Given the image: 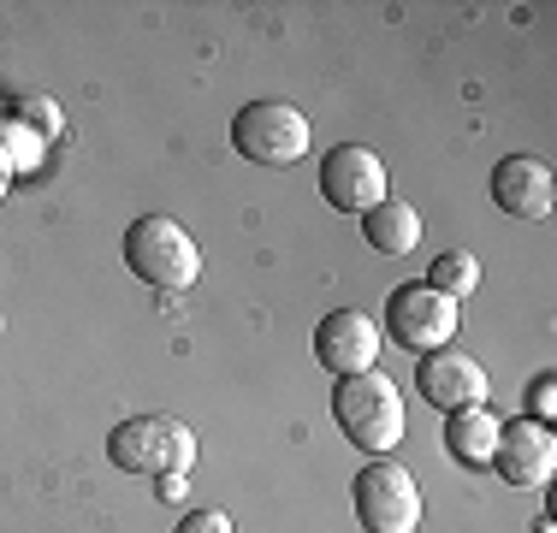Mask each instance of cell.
<instances>
[{
	"label": "cell",
	"mask_w": 557,
	"mask_h": 533,
	"mask_svg": "<svg viewBox=\"0 0 557 533\" xmlns=\"http://www.w3.org/2000/svg\"><path fill=\"white\" fill-rule=\"evenodd\" d=\"M333 421L362 457H392L404 445V397L380 368L333 380Z\"/></svg>",
	"instance_id": "cell-1"
},
{
	"label": "cell",
	"mask_w": 557,
	"mask_h": 533,
	"mask_svg": "<svg viewBox=\"0 0 557 533\" xmlns=\"http://www.w3.org/2000/svg\"><path fill=\"white\" fill-rule=\"evenodd\" d=\"M178 533H237V528H232V516H225V510H190L178 522Z\"/></svg>",
	"instance_id": "cell-18"
},
{
	"label": "cell",
	"mask_w": 557,
	"mask_h": 533,
	"mask_svg": "<svg viewBox=\"0 0 557 533\" xmlns=\"http://www.w3.org/2000/svg\"><path fill=\"white\" fill-rule=\"evenodd\" d=\"M534 533H557V522H552V516H540V522H534Z\"/></svg>",
	"instance_id": "cell-21"
},
{
	"label": "cell",
	"mask_w": 557,
	"mask_h": 533,
	"mask_svg": "<svg viewBox=\"0 0 557 533\" xmlns=\"http://www.w3.org/2000/svg\"><path fill=\"white\" fill-rule=\"evenodd\" d=\"M416 392L428 397L433 409H445V416H457V409H486V368L474 362L469 350H457V344H445V350H428L416 356Z\"/></svg>",
	"instance_id": "cell-9"
},
{
	"label": "cell",
	"mask_w": 557,
	"mask_h": 533,
	"mask_svg": "<svg viewBox=\"0 0 557 533\" xmlns=\"http://www.w3.org/2000/svg\"><path fill=\"white\" fill-rule=\"evenodd\" d=\"M108 462L119 474H190L196 433L172 416H131L108 433Z\"/></svg>",
	"instance_id": "cell-3"
},
{
	"label": "cell",
	"mask_w": 557,
	"mask_h": 533,
	"mask_svg": "<svg viewBox=\"0 0 557 533\" xmlns=\"http://www.w3.org/2000/svg\"><path fill=\"white\" fill-rule=\"evenodd\" d=\"M493 469L504 486H522V492H546L557 474V433L546 421H504L498 426V450H493Z\"/></svg>",
	"instance_id": "cell-8"
},
{
	"label": "cell",
	"mask_w": 557,
	"mask_h": 533,
	"mask_svg": "<svg viewBox=\"0 0 557 533\" xmlns=\"http://www.w3.org/2000/svg\"><path fill=\"white\" fill-rule=\"evenodd\" d=\"M321 196L338 213H368L386 202V160L368 142H338L321 154Z\"/></svg>",
	"instance_id": "cell-7"
},
{
	"label": "cell",
	"mask_w": 557,
	"mask_h": 533,
	"mask_svg": "<svg viewBox=\"0 0 557 533\" xmlns=\"http://www.w3.org/2000/svg\"><path fill=\"white\" fill-rule=\"evenodd\" d=\"M12 119H18V125H30L42 142L60 137V101L54 96H24L18 107H12Z\"/></svg>",
	"instance_id": "cell-16"
},
{
	"label": "cell",
	"mask_w": 557,
	"mask_h": 533,
	"mask_svg": "<svg viewBox=\"0 0 557 533\" xmlns=\"http://www.w3.org/2000/svg\"><path fill=\"white\" fill-rule=\"evenodd\" d=\"M498 416L493 409H457L445 416V450L457 469H493V450H498Z\"/></svg>",
	"instance_id": "cell-12"
},
{
	"label": "cell",
	"mask_w": 557,
	"mask_h": 533,
	"mask_svg": "<svg viewBox=\"0 0 557 533\" xmlns=\"http://www.w3.org/2000/svg\"><path fill=\"white\" fill-rule=\"evenodd\" d=\"M552 416H557V380H552V373H540V380L528 385V421H546L552 426Z\"/></svg>",
	"instance_id": "cell-17"
},
{
	"label": "cell",
	"mask_w": 557,
	"mask_h": 533,
	"mask_svg": "<svg viewBox=\"0 0 557 533\" xmlns=\"http://www.w3.org/2000/svg\"><path fill=\"white\" fill-rule=\"evenodd\" d=\"M154 492H161L166 504H178L184 498V474H154Z\"/></svg>",
	"instance_id": "cell-19"
},
{
	"label": "cell",
	"mask_w": 557,
	"mask_h": 533,
	"mask_svg": "<svg viewBox=\"0 0 557 533\" xmlns=\"http://www.w3.org/2000/svg\"><path fill=\"white\" fill-rule=\"evenodd\" d=\"M457 320H462V302L440 297L428 278H409L386 297V314H380V338L397 344L409 356H428V350H445L457 338Z\"/></svg>",
	"instance_id": "cell-5"
},
{
	"label": "cell",
	"mask_w": 557,
	"mask_h": 533,
	"mask_svg": "<svg viewBox=\"0 0 557 533\" xmlns=\"http://www.w3.org/2000/svg\"><path fill=\"white\" fill-rule=\"evenodd\" d=\"M125 266L154 290H190L202 278V249L166 213H143L125 225Z\"/></svg>",
	"instance_id": "cell-2"
},
{
	"label": "cell",
	"mask_w": 557,
	"mask_h": 533,
	"mask_svg": "<svg viewBox=\"0 0 557 533\" xmlns=\"http://www.w3.org/2000/svg\"><path fill=\"white\" fill-rule=\"evenodd\" d=\"M380 320L362 309H333L314 326V362H321L333 380H350V373L380 368Z\"/></svg>",
	"instance_id": "cell-10"
},
{
	"label": "cell",
	"mask_w": 557,
	"mask_h": 533,
	"mask_svg": "<svg viewBox=\"0 0 557 533\" xmlns=\"http://www.w3.org/2000/svg\"><path fill=\"white\" fill-rule=\"evenodd\" d=\"M428 285L440 290V297L462 302V297H474V285H481V261H474L469 249H445V256H433V266H428Z\"/></svg>",
	"instance_id": "cell-14"
},
{
	"label": "cell",
	"mask_w": 557,
	"mask_h": 533,
	"mask_svg": "<svg viewBox=\"0 0 557 533\" xmlns=\"http://www.w3.org/2000/svg\"><path fill=\"white\" fill-rule=\"evenodd\" d=\"M232 149L244 160H256V166H273V172L297 166V160L309 154V113L290 107L285 96H261V101L237 107Z\"/></svg>",
	"instance_id": "cell-4"
},
{
	"label": "cell",
	"mask_w": 557,
	"mask_h": 533,
	"mask_svg": "<svg viewBox=\"0 0 557 533\" xmlns=\"http://www.w3.org/2000/svg\"><path fill=\"white\" fill-rule=\"evenodd\" d=\"M7 190H12V172H7V160H0V202H7Z\"/></svg>",
	"instance_id": "cell-20"
},
{
	"label": "cell",
	"mask_w": 557,
	"mask_h": 533,
	"mask_svg": "<svg viewBox=\"0 0 557 533\" xmlns=\"http://www.w3.org/2000/svg\"><path fill=\"white\" fill-rule=\"evenodd\" d=\"M356 522H362V533H416L421 528L416 474L392 457H368V469L356 474Z\"/></svg>",
	"instance_id": "cell-6"
},
{
	"label": "cell",
	"mask_w": 557,
	"mask_h": 533,
	"mask_svg": "<svg viewBox=\"0 0 557 533\" xmlns=\"http://www.w3.org/2000/svg\"><path fill=\"white\" fill-rule=\"evenodd\" d=\"M48 154V142L36 137L30 125H18V119H0V160H7V172H36Z\"/></svg>",
	"instance_id": "cell-15"
},
{
	"label": "cell",
	"mask_w": 557,
	"mask_h": 533,
	"mask_svg": "<svg viewBox=\"0 0 557 533\" xmlns=\"http://www.w3.org/2000/svg\"><path fill=\"white\" fill-rule=\"evenodd\" d=\"M362 237L368 249H380V256H409V249H421V208L416 202H380L362 213Z\"/></svg>",
	"instance_id": "cell-13"
},
{
	"label": "cell",
	"mask_w": 557,
	"mask_h": 533,
	"mask_svg": "<svg viewBox=\"0 0 557 533\" xmlns=\"http://www.w3.org/2000/svg\"><path fill=\"white\" fill-rule=\"evenodd\" d=\"M493 202L510 213V220H546L557 202L552 166L540 154H504L493 166Z\"/></svg>",
	"instance_id": "cell-11"
}]
</instances>
